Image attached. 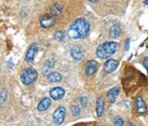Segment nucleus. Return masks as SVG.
<instances>
[{
    "label": "nucleus",
    "mask_w": 148,
    "mask_h": 126,
    "mask_svg": "<svg viewBox=\"0 0 148 126\" xmlns=\"http://www.w3.org/2000/svg\"><path fill=\"white\" fill-rule=\"evenodd\" d=\"M136 110L137 113L144 114L147 111V105L145 100L141 96H137L136 99Z\"/></svg>",
    "instance_id": "10"
},
{
    "label": "nucleus",
    "mask_w": 148,
    "mask_h": 126,
    "mask_svg": "<svg viewBox=\"0 0 148 126\" xmlns=\"http://www.w3.org/2000/svg\"><path fill=\"white\" fill-rule=\"evenodd\" d=\"M39 22L43 28H49L53 26L56 22V19L53 14H45L41 17Z\"/></svg>",
    "instance_id": "4"
},
{
    "label": "nucleus",
    "mask_w": 148,
    "mask_h": 126,
    "mask_svg": "<svg viewBox=\"0 0 148 126\" xmlns=\"http://www.w3.org/2000/svg\"><path fill=\"white\" fill-rule=\"evenodd\" d=\"M71 111L74 116H79V114H80V109H79V107L76 105L71 106Z\"/></svg>",
    "instance_id": "20"
},
{
    "label": "nucleus",
    "mask_w": 148,
    "mask_h": 126,
    "mask_svg": "<svg viewBox=\"0 0 148 126\" xmlns=\"http://www.w3.org/2000/svg\"><path fill=\"white\" fill-rule=\"evenodd\" d=\"M119 93V87H114L113 88H111L108 93V96L110 102L111 103H113L116 101V96Z\"/></svg>",
    "instance_id": "15"
},
{
    "label": "nucleus",
    "mask_w": 148,
    "mask_h": 126,
    "mask_svg": "<svg viewBox=\"0 0 148 126\" xmlns=\"http://www.w3.org/2000/svg\"><path fill=\"white\" fill-rule=\"evenodd\" d=\"M144 4L145 5H148V0H145V2H144Z\"/></svg>",
    "instance_id": "24"
},
{
    "label": "nucleus",
    "mask_w": 148,
    "mask_h": 126,
    "mask_svg": "<svg viewBox=\"0 0 148 126\" xmlns=\"http://www.w3.org/2000/svg\"><path fill=\"white\" fill-rule=\"evenodd\" d=\"M119 43L116 42H107L99 45L96 50V55L101 59H106L119 50Z\"/></svg>",
    "instance_id": "2"
},
{
    "label": "nucleus",
    "mask_w": 148,
    "mask_h": 126,
    "mask_svg": "<svg viewBox=\"0 0 148 126\" xmlns=\"http://www.w3.org/2000/svg\"><path fill=\"white\" fill-rule=\"evenodd\" d=\"M8 95V91L7 88L2 89V91H1V94H0V103H1V104L2 105L6 101Z\"/></svg>",
    "instance_id": "19"
},
{
    "label": "nucleus",
    "mask_w": 148,
    "mask_h": 126,
    "mask_svg": "<svg viewBox=\"0 0 148 126\" xmlns=\"http://www.w3.org/2000/svg\"><path fill=\"white\" fill-rule=\"evenodd\" d=\"M38 78V72L34 68H27L21 75V81L24 85H29L36 82Z\"/></svg>",
    "instance_id": "3"
},
{
    "label": "nucleus",
    "mask_w": 148,
    "mask_h": 126,
    "mask_svg": "<svg viewBox=\"0 0 148 126\" xmlns=\"http://www.w3.org/2000/svg\"><path fill=\"white\" fill-rule=\"evenodd\" d=\"M121 34V29L119 25H114L110 28V35L113 38H118Z\"/></svg>",
    "instance_id": "16"
},
{
    "label": "nucleus",
    "mask_w": 148,
    "mask_h": 126,
    "mask_svg": "<svg viewBox=\"0 0 148 126\" xmlns=\"http://www.w3.org/2000/svg\"><path fill=\"white\" fill-rule=\"evenodd\" d=\"M90 1H91V2H97L98 0H90Z\"/></svg>",
    "instance_id": "26"
},
{
    "label": "nucleus",
    "mask_w": 148,
    "mask_h": 126,
    "mask_svg": "<svg viewBox=\"0 0 148 126\" xmlns=\"http://www.w3.org/2000/svg\"><path fill=\"white\" fill-rule=\"evenodd\" d=\"M47 78L49 83H54L61 82V81H62V75H61L59 72L53 71V72L50 73V74L47 75Z\"/></svg>",
    "instance_id": "13"
},
{
    "label": "nucleus",
    "mask_w": 148,
    "mask_h": 126,
    "mask_svg": "<svg viewBox=\"0 0 148 126\" xmlns=\"http://www.w3.org/2000/svg\"><path fill=\"white\" fill-rule=\"evenodd\" d=\"M98 67V63L96 61L91 60L90 62H88L87 63V65L85 67V72L87 74V75L88 76H92L95 74V73L97 71Z\"/></svg>",
    "instance_id": "11"
},
{
    "label": "nucleus",
    "mask_w": 148,
    "mask_h": 126,
    "mask_svg": "<svg viewBox=\"0 0 148 126\" xmlns=\"http://www.w3.org/2000/svg\"><path fill=\"white\" fill-rule=\"evenodd\" d=\"M80 103H81L82 105L86 107L88 105V99L86 97H81L80 98Z\"/></svg>",
    "instance_id": "22"
},
{
    "label": "nucleus",
    "mask_w": 148,
    "mask_h": 126,
    "mask_svg": "<svg viewBox=\"0 0 148 126\" xmlns=\"http://www.w3.org/2000/svg\"><path fill=\"white\" fill-rule=\"evenodd\" d=\"M51 99L48 97H45L40 101V103H39L38 106H37V109L39 110V111H45L46 110L50 108V106L51 105Z\"/></svg>",
    "instance_id": "12"
},
{
    "label": "nucleus",
    "mask_w": 148,
    "mask_h": 126,
    "mask_svg": "<svg viewBox=\"0 0 148 126\" xmlns=\"http://www.w3.org/2000/svg\"><path fill=\"white\" fill-rule=\"evenodd\" d=\"M39 51V46L36 43L32 44L29 47L25 56V60L27 62H31L34 60Z\"/></svg>",
    "instance_id": "6"
},
{
    "label": "nucleus",
    "mask_w": 148,
    "mask_h": 126,
    "mask_svg": "<svg viewBox=\"0 0 148 126\" xmlns=\"http://www.w3.org/2000/svg\"><path fill=\"white\" fill-rule=\"evenodd\" d=\"M143 65H144V66H145V68H146L147 71V73H148V58L147 57H146L144 59Z\"/></svg>",
    "instance_id": "23"
},
{
    "label": "nucleus",
    "mask_w": 148,
    "mask_h": 126,
    "mask_svg": "<svg viewBox=\"0 0 148 126\" xmlns=\"http://www.w3.org/2000/svg\"><path fill=\"white\" fill-rule=\"evenodd\" d=\"M53 65L54 64L51 62V61L50 60L46 61V62L44 65V67H43V72H44V74H47V75H48V74L51 73L50 72V71H51V68H52Z\"/></svg>",
    "instance_id": "17"
},
{
    "label": "nucleus",
    "mask_w": 148,
    "mask_h": 126,
    "mask_svg": "<svg viewBox=\"0 0 148 126\" xmlns=\"http://www.w3.org/2000/svg\"><path fill=\"white\" fill-rule=\"evenodd\" d=\"M127 126H134V125H133L132 124V123H128Z\"/></svg>",
    "instance_id": "25"
},
{
    "label": "nucleus",
    "mask_w": 148,
    "mask_h": 126,
    "mask_svg": "<svg viewBox=\"0 0 148 126\" xmlns=\"http://www.w3.org/2000/svg\"><path fill=\"white\" fill-rule=\"evenodd\" d=\"M124 125V121L121 118H116L115 119L114 126H123Z\"/></svg>",
    "instance_id": "21"
},
{
    "label": "nucleus",
    "mask_w": 148,
    "mask_h": 126,
    "mask_svg": "<svg viewBox=\"0 0 148 126\" xmlns=\"http://www.w3.org/2000/svg\"><path fill=\"white\" fill-rule=\"evenodd\" d=\"M71 54L75 60H81L84 58V50L80 46H73L71 48Z\"/></svg>",
    "instance_id": "8"
},
{
    "label": "nucleus",
    "mask_w": 148,
    "mask_h": 126,
    "mask_svg": "<svg viewBox=\"0 0 148 126\" xmlns=\"http://www.w3.org/2000/svg\"><path fill=\"white\" fill-rule=\"evenodd\" d=\"M65 94V91L61 87H55L50 91V96L54 100L62 99Z\"/></svg>",
    "instance_id": "7"
},
{
    "label": "nucleus",
    "mask_w": 148,
    "mask_h": 126,
    "mask_svg": "<svg viewBox=\"0 0 148 126\" xmlns=\"http://www.w3.org/2000/svg\"><path fill=\"white\" fill-rule=\"evenodd\" d=\"M54 38H55L56 40L59 41V42H62L64 38H65V34H64L62 30H59V31H56L55 33Z\"/></svg>",
    "instance_id": "18"
},
{
    "label": "nucleus",
    "mask_w": 148,
    "mask_h": 126,
    "mask_svg": "<svg viewBox=\"0 0 148 126\" xmlns=\"http://www.w3.org/2000/svg\"><path fill=\"white\" fill-rule=\"evenodd\" d=\"M90 31V24L84 18L77 19L71 25L67 35L72 39H83L88 36Z\"/></svg>",
    "instance_id": "1"
},
{
    "label": "nucleus",
    "mask_w": 148,
    "mask_h": 126,
    "mask_svg": "<svg viewBox=\"0 0 148 126\" xmlns=\"http://www.w3.org/2000/svg\"><path fill=\"white\" fill-rule=\"evenodd\" d=\"M119 66V62L115 59H108L104 65V71L108 74L112 73L116 70Z\"/></svg>",
    "instance_id": "9"
},
{
    "label": "nucleus",
    "mask_w": 148,
    "mask_h": 126,
    "mask_svg": "<svg viewBox=\"0 0 148 126\" xmlns=\"http://www.w3.org/2000/svg\"><path fill=\"white\" fill-rule=\"evenodd\" d=\"M66 114V109L64 107H59L56 110L53 115V122L56 125H61L64 122V116Z\"/></svg>",
    "instance_id": "5"
},
{
    "label": "nucleus",
    "mask_w": 148,
    "mask_h": 126,
    "mask_svg": "<svg viewBox=\"0 0 148 126\" xmlns=\"http://www.w3.org/2000/svg\"><path fill=\"white\" fill-rule=\"evenodd\" d=\"M104 100L103 97H99L96 101V114L99 117L102 115L103 112H104Z\"/></svg>",
    "instance_id": "14"
}]
</instances>
